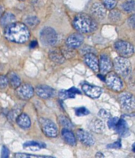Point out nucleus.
<instances>
[{"mask_svg": "<svg viewBox=\"0 0 135 158\" xmlns=\"http://www.w3.org/2000/svg\"><path fill=\"white\" fill-rule=\"evenodd\" d=\"M5 36L6 39L13 42L24 43L28 41L30 34L25 25L13 23L6 26Z\"/></svg>", "mask_w": 135, "mask_h": 158, "instance_id": "f257e3e1", "label": "nucleus"}, {"mask_svg": "<svg viewBox=\"0 0 135 158\" xmlns=\"http://www.w3.org/2000/svg\"><path fill=\"white\" fill-rule=\"evenodd\" d=\"M74 27L81 33H91L97 29V23L90 16L80 14L74 18L73 22Z\"/></svg>", "mask_w": 135, "mask_h": 158, "instance_id": "f03ea898", "label": "nucleus"}, {"mask_svg": "<svg viewBox=\"0 0 135 158\" xmlns=\"http://www.w3.org/2000/svg\"><path fill=\"white\" fill-rule=\"evenodd\" d=\"M114 67L118 75L125 78L129 76L132 73V66L129 60L126 57L119 56L114 60Z\"/></svg>", "mask_w": 135, "mask_h": 158, "instance_id": "7ed1b4c3", "label": "nucleus"}, {"mask_svg": "<svg viewBox=\"0 0 135 158\" xmlns=\"http://www.w3.org/2000/svg\"><path fill=\"white\" fill-rule=\"evenodd\" d=\"M40 40L44 45L52 46L57 42V34L50 27H45L40 32Z\"/></svg>", "mask_w": 135, "mask_h": 158, "instance_id": "20e7f679", "label": "nucleus"}, {"mask_svg": "<svg viewBox=\"0 0 135 158\" xmlns=\"http://www.w3.org/2000/svg\"><path fill=\"white\" fill-rule=\"evenodd\" d=\"M115 51L122 57H129L133 56L134 50L130 43L124 41H118L115 43Z\"/></svg>", "mask_w": 135, "mask_h": 158, "instance_id": "39448f33", "label": "nucleus"}, {"mask_svg": "<svg viewBox=\"0 0 135 158\" xmlns=\"http://www.w3.org/2000/svg\"><path fill=\"white\" fill-rule=\"evenodd\" d=\"M105 83L108 88L115 91H122L123 88L122 80L115 73H110L107 74V76H106Z\"/></svg>", "mask_w": 135, "mask_h": 158, "instance_id": "423d86ee", "label": "nucleus"}, {"mask_svg": "<svg viewBox=\"0 0 135 158\" xmlns=\"http://www.w3.org/2000/svg\"><path fill=\"white\" fill-rule=\"evenodd\" d=\"M40 123L43 132L49 138H55L58 135V128L56 125L51 121L50 119L41 118L40 119Z\"/></svg>", "mask_w": 135, "mask_h": 158, "instance_id": "0eeeda50", "label": "nucleus"}, {"mask_svg": "<svg viewBox=\"0 0 135 158\" xmlns=\"http://www.w3.org/2000/svg\"><path fill=\"white\" fill-rule=\"evenodd\" d=\"M118 100L122 108L127 111H131L134 109V98L129 93H122L119 95Z\"/></svg>", "mask_w": 135, "mask_h": 158, "instance_id": "6e6552de", "label": "nucleus"}, {"mask_svg": "<svg viewBox=\"0 0 135 158\" xmlns=\"http://www.w3.org/2000/svg\"><path fill=\"white\" fill-rule=\"evenodd\" d=\"M16 93L20 99L28 100L33 96L34 91L33 87L29 84H22L17 87Z\"/></svg>", "mask_w": 135, "mask_h": 158, "instance_id": "1a4fd4ad", "label": "nucleus"}, {"mask_svg": "<svg viewBox=\"0 0 135 158\" xmlns=\"http://www.w3.org/2000/svg\"><path fill=\"white\" fill-rule=\"evenodd\" d=\"M77 137H78V140L84 145H87V146H92L94 145L95 139L93 136L87 131H85L83 130H78Z\"/></svg>", "mask_w": 135, "mask_h": 158, "instance_id": "9d476101", "label": "nucleus"}, {"mask_svg": "<svg viewBox=\"0 0 135 158\" xmlns=\"http://www.w3.org/2000/svg\"><path fill=\"white\" fill-rule=\"evenodd\" d=\"M82 89L85 92V95H87L88 96L93 98V99H96L100 96L102 93V89L100 87L94 85H90V84H85L82 85Z\"/></svg>", "mask_w": 135, "mask_h": 158, "instance_id": "9b49d317", "label": "nucleus"}, {"mask_svg": "<svg viewBox=\"0 0 135 158\" xmlns=\"http://www.w3.org/2000/svg\"><path fill=\"white\" fill-rule=\"evenodd\" d=\"M84 41V37L80 34H73L72 35L69 36L66 41V44L67 46L71 48H76L82 45Z\"/></svg>", "mask_w": 135, "mask_h": 158, "instance_id": "f8f14e48", "label": "nucleus"}, {"mask_svg": "<svg viewBox=\"0 0 135 158\" xmlns=\"http://www.w3.org/2000/svg\"><path fill=\"white\" fill-rule=\"evenodd\" d=\"M36 93L42 99H48V98L54 96L56 91L49 86L41 85L36 88Z\"/></svg>", "mask_w": 135, "mask_h": 158, "instance_id": "ddd939ff", "label": "nucleus"}, {"mask_svg": "<svg viewBox=\"0 0 135 158\" xmlns=\"http://www.w3.org/2000/svg\"><path fill=\"white\" fill-rule=\"evenodd\" d=\"M111 69H112V63L110 58L107 55H102L99 63V70L100 71V73L102 74H106L109 73Z\"/></svg>", "mask_w": 135, "mask_h": 158, "instance_id": "4468645a", "label": "nucleus"}, {"mask_svg": "<svg viewBox=\"0 0 135 158\" xmlns=\"http://www.w3.org/2000/svg\"><path fill=\"white\" fill-rule=\"evenodd\" d=\"M84 61L88 65V67L90 68L94 72L99 71V60L94 54L87 53L85 55Z\"/></svg>", "mask_w": 135, "mask_h": 158, "instance_id": "2eb2a0df", "label": "nucleus"}, {"mask_svg": "<svg viewBox=\"0 0 135 158\" xmlns=\"http://www.w3.org/2000/svg\"><path fill=\"white\" fill-rule=\"evenodd\" d=\"M91 11L95 17L99 19H104L106 16V8L105 6L100 2H95L92 6Z\"/></svg>", "mask_w": 135, "mask_h": 158, "instance_id": "dca6fc26", "label": "nucleus"}, {"mask_svg": "<svg viewBox=\"0 0 135 158\" xmlns=\"http://www.w3.org/2000/svg\"><path fill=\"white\" fill-rule=\"evenodd\" d=\"M115 130L121 137H127L128 135H129V130L128 129L127 123L124 119H120V120L118 119Z\"/></svg>", "mask_w": 135, "mask_h": 158, "instance_id": "f3484780", "label": "nucleus"}, {"mask_svg": "<svg viewBox=\"0 0 135 158\" xmlns=\"http://www.w3.org/2000/svg\"><path fill=\"white\" fill-rule=\"evenodd\" d=\"M62 137H63V140L69 145H76L77 141L76 138H75V136L68 129L65 128L62 130Z\"/></svg>", "mask_w": 135, "mask_h": 158, "instance_id": "a211bd4d", "label": "nucleus"}, {"mask_svg": "<svg viewBox=\"0 0 135 158\" xmlns=\"http://www.w3.org/2000/svg\"><path fill=\"white\" fill-rule=\"evenodd\" d=\"M16 120H17V125L23 129H28L31 126V120L25 114H20Z\"/></svg>", "mask_w": 135, "mask_h": 158, "instance_id": "6ab92c4d", "label": "nucleus"}, {"mask_svg": "<svg viewBox=\"0 0 135 158\" xmlns=\"http://www.w3.org/2000/svg\"><path fill=\"white\" fill-rule=\"evenodd\" d=\"M77 94H81V91L74 87L70 88L69 90H61L59 91V96L61 97L63 99L74 98Z\"/></svg>", "mask_w": 135, "mask_h": 158, "instance_id": "aec40b11", "label": "nucleus"}, {"mask_svg": "<svg viewBox=\"0 0 135 158\" xmlns=\"http://www.w3.org/2000/svg\"><path fill=\"white\" fill-rule=\"evenodd\" d=\"M15 22V16L10 12H6L0 18V23L2 26H7L8 25Z\"/></svg>", "mask_w": 135, "mask_h": 158, "instance_id": "412c9836", "label": "nucleus"}, {"mask_svg": "<svg viewBox=\"0 0 135 158\" xmlns=\"http://www.w3.org/2000/svg\"><path fill=\"white\" fill-rule=\"evenodd\" d=\"M49 57L52 61L56 62L57 64H63L65 61L64 56L59 49L52 50L49 54Z\"/></svg>", "mask_w": 135, "mask_h": 158, "instance_id": "4be33fe9", "label": "nucleus"}, {"mask_svg": "<svg viewBox=\"0 0 135 158\" xmlns=\"http://www.w3.org/2000/svg\"><path fill=\"white\" fill-rule=\"evenodd\" d=\"M7 80L8 83H10V86L13 88H17L21 84V80L19 78V76L14 73H9L7 76Z\"/></svg>", "mask_w": 135, "mask_h": 158, "instance_id": "5701e85b", "label": "nucleus"}, {"mask_svg": "<svg viewBox=\"0 0 135 158\" xmlns=\"http://www.w3.org/2000/svg\"><path fill=\"white\" fill-rule=\"evenodd\" d=\"M91 130L97 133H101L104 130V123L99 119H94L91 122L90 124Z\"/></svg>", "mask_w": 135, "mask_h": 158, "instance_id": "b1692460", "label": "nucleus"}, {"mask_svg": "<svg viewBox=\"0 0 135 158\" xmlns=\"http://www.w3.org/2000/svg\"><path fill=\"white\" fill-rule=\"evenodd\" d=\"M59 123H61L62 126L64 127L65 128L71 129L73 127V124L71 122V120H70L67 117H66V116H63V115L60 116V117L59 118Z\"/></svg>", "mask_w": 135, "mask_h": 158, "instance_id": "393cba45", "label": "nucleus"}, {"mask_svg": "<svg viewBox=\"0 0 135 158\" xmlns=\"http://www.w3.org/2000/svg\"><path fill=\"white\" fill-rule=\"evenodd\" d=\"M122 7L125 11L128 12V13H132L134 11V1L131 0L129 2H126L125 3L122 4Z\"/></svg>", "mask_w": 135, "mask_h": 158, "instance_id": "a878e982", "label": "nucleus"}, {"mask_svg": "<svg viewBox=\"0 0 135 158\" xmlns=\"http://www.w3.org/2000/svg\"><path fill=\"white\" fill-rule=\"evenodd\" d=\"M44 147V145H41L40 143L37 141H29L24 144V148H30L32 149H39Z\"/></svg>", "mask_w": 135, "mask_h": 158, "instance_id": "bb28decb", "label": "nucleus"}, {"mask_svg": "<svg viewBox=\"0 0 135 158\" xmlns=\"http://www.w3.org/2000/svg\"><path fill=\"white\" fill-rule=\"evenodd\" d=\"M26 26H29V27H34L39 24L40 21L37 17H29L25 21Z\"/></svg>", "mask_w": 135, "mask_h": 158, "instance_id": "cd10ccee", "label": "nucleus"}, {"mask_svg": "<svg viewBox=\"0 0 135 158\" xmlns=\"http://www.w3.org/2000/svg\"><path fill=\"white\" fill-rule=\"evenodd\" d=\"M103 1V5L105 6L106 9L112 10L113 8L116 6V0H102Z\"/></svg>", "mask_w": 135, "mask_h": 158, "instance_id": "c85d7f7f", "label": "nucleus"}, {"mask_svg": "<svg viewBox=\"0 0 135 158\" xmlns=\"http://www.w3.org/2000/svg\"><path fill=\"white\" fill-rule=\"evenodd\" d=\"M75 114L78 116H84L89 114V111L84 106H81V107H78L75 109Z\"/></svg>", "mask_w": 135, "mask_h": 158, "instance_id": "c756f323", "label": "nucleus"}, {"mask_svg": "<svg viewBox=\"0 0 135 158\" xmlns=\"http://www.w3.org/2000/svg\"><path fill=\"white\" fill-rule=\"evenodd\" d=\"M20 110L19 109H14V110H11V111L10 112V114H8V118L10 119V121H14L15 119L17 118V116L20 114Z\"/></svg>", "mask_w": 135, "mask_h": 158, "instance_id": "7c9ffc66", "label": "nucleus"}, {"mask_svg": "<svg viewBox=\"0 0 135 158\" xmlns=\"http://www.w3.org/2000/svg\"><path fill=\"white\" fill-rule=\"evenodd\" d=\"M118 121V118H110L107 122V125L110 129H115V126H116L117 123Z\"/></svg>", "mask_w": 135, "mask_h": 158, "instance_id": "2f4dec72", "label": "nucleus"}, {"mask_svg": "<svg viewBox=\"0 0 135 158\" xmlns=\"http://www.w3.org/2000/svg\"><path fill=\"white\" fill-rule=\"evenodd\" d=\"M99 115H100V117H101L103 119H108L111 118V113H110L108 110H100V112H99Z\"/></svg>", "mask_w": 135, "mask_h": 158, "instance_id": "473e14b6", "label": "nucleus"}, {"mask_svg": "<svg viewBox=\"0 0 135 158\" xmlns=\"http://www.w3.org/2000/svg\"><path fill=\"white\" fill-rule=\"evenodd\" d=\"M8 85L7 77L5 76H0V88H6Z\"/></svg>", "mask_w": 135, "mask_h": 158, "instance_id": "72a5a7b5", "label": "nucleus"}, {"mask_svg": "<svg viewBox=\"0 0 135 158\" xmlns=\"http://www.w3.org/2000/svg\"><path fill=\"white\" fill-rule=\"evenodd\" d=\"M15 156L18 158L23 157H45L44 156H39V155H31V154H26V153H16Z\"/></svg>", "mask_w": 135, "mask_h": 158, "instance_id": "f704fd0d", "label": "nucleus"}, {"mask_svg": "<svg viewBox=\"0 0 135 158\" xmlns=\"http://www.w3.org/2000/svg\"><path fill=\"white\" fill-rule=\"evenodd\" d=\"M9 155H10L9 149H8L6 146H2V157L6 158V157H8V156H9Z\"/></svg>", "mask_w": 135, "mask_h": 158, "instance_id": "c9c22d12", "label": "nucleus"}, {"mask_svg": "<svg viewBox=\"0 0 135 158\" xmlns=\"http://www.w3.org/2000/svg\"><path fill=\"white\" fill-rule=\"evenodd\" d=\"M121 147V142L120 141H118L116 142L113 144H110V145H107V148H112V149H118Z\"/></svg>", "mask_w": 135, "mask_h": 158, "instance_id": "e433bc0d", "label": "nucleus"}, {"mask_svg": "<svg viewBox=\"0 0 135 158\" xmlns=\"http://www.w3.org/2000/svg\"><path fill=\"white\" fill-rule=\"evenodd\" d=\"M110 17L112 19H119L120 18V14H119V12L118 10H113L111 13V15H110Z\"/></svg>", "mask_w": 135, "mask_h": 158, "instance_id": "4c0bfd02", "label": "nucleus"}, {"mask_svg": "<svg viewBox=\"0 0 135 158\" xmlns=\"http://www.w3.org/2000/svg\"><path fill=\"white\" fill-rule=\"evenodd\" d=\"M128 23L130 26H131L132 28L134 27V15H132L131 17L129 18V20H128Z\"/></svg>", "mask_w": 135, "mask_h": 158, "instance_id": "58836bf2", "label": "nucleus"}, {"mask_svg": "<svg viewBox=\"0 0 135 158\" xmlns=\"http://www.w3.org/2000/svg\"><path fill=\"white\" fill-rule=\"evenodd\" d=\"M3 10H4L3 7H2V6L0 5V18L2 17V14H3Z\"/></svg>", "mask_w": 135, "mask_h": 158, "instance_id": "ea45409f", "label": "nucleus"}, {"mask_svg": "<svg viewBox=\"0 0 135 158\" xmlns=\"http://www.w3.org/2000/svg\"><path fill=\"white\" fill-rule=\"evenodd\" d=\"M96 157H104V154H102L101 152H97L96 154Z\"/></svg>", "mask_w": 135, "mask_h": 158, "instance_id": "a19ab883", "label": "nucleus"}, {"mask_svg": "<svg viewBox=\"0 0 135 158\" xmlns=\"http://www.w3.org/2000/svg\"><path fill=\"white\" fill-rule=\"evenodd\" d=\"M36 45H37V41H33V42L31 43L30 46H31V48H33V47H35Z\"/></svg>", "mask_w": 135, "mask_h": 158, "instance_id": "79ce46f5", "label": "nucleus"}, {"mask_svg": "<svg viewBox=\"0 0 135 158\" xmlns=\"http://www.w3.org/2000/svg\"><path fill=\"white\" fill-rule=\"evenodd\" d=\"M20 1H23V0H20Z\"/></svg>", "mask_w": 135, "mask_h": 158, "instance_id": "37998d69", "label": "nucleus"}]
</instances>
